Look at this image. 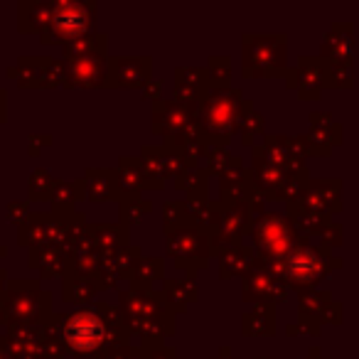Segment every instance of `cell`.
<instances>
[{"mask_svg": "<svg viewBox=\"0 0 359 359\" xmlns=\"http://www.w3.org/2000/svg\"><path fill=\"white\" fill-rule=\"evenodd\" d=\"M145 212H150V205L140 200V195L121 200V217H123V222H140V215H145Z\"/></svg>", "mask_w": 359, "mask_h": 359, "instance_id": "603a6c76", "label": "cell"}, {"mask_svg": "<svg viewBox=\"0 0 359 359\" xmlns=\"http://www.w3.org/2000/svg\"><path fill=\"white\" fill-rule=\"evenodd\" d=\"M150 69V57H114L109 60V86H148Z\"/></svg>", "mask_w": 359, "mask_h": 359, "instance_id": "30bf717a", "label": "cell"}, {"mask_svg": "<svg viewBox=\"0 0 359 359\" xmlns=\"http://www.w3.org/2000/svg\"><path fill=\"white\" fill-rule=\"evenodd\" d=\"M212 89V81L207 69H195V67H182L175 72V96L177 101L187 104H200Z\"/></svg>", "mask_w": 359, "mask_h": 359, "instance_id": "8fae6325", "label": "cell"}, {"mask_svg": "<svg viewBox=\"0 0 359 359\" xmlns=\"http://www.w3.org/2000/svg\"><path fill=\"white\" fill-rule=\"evenodd\" d=\"M153 130L168 135V140L185 138L197 140V104L187 101H155L153 104ZM180 140V143H185ZM200 143V140H197Z\"/></svg>", "mask_w": 359, "mask_h": 359, "instance_id": "8992f818", "label": "cell"}, {"mask_svg": "<svg viewBox=\"0 0 359 359\" xmlns=\"http://www.w3.org/2000/svg\"><path fill=\"white\" fill-rule=\"evenodd\" d=\"M6 295V271L0 269V298Z\"/></svg>", "mask_w": 359, "mask_h": 359, "instance_id": "f1b7e54d", "label": "cell"}, {"mask_svg": "<svg viewBox=\"0 0 359 359\" xmlns=\"http://www.w3.org/2000/svg\"><path fill=\"white\" fill-rule=\"evenodd\" d=\"M86 197V180L79 182H55L52 200H55L57 212H72V205Z\"/></svg>", "mask_w": 359, "mask_h": 359, "instance_id": "ffe728a7", "label": "cell"}, {"mask_svg": "<svg viewBox=\"0 0 359 359\" xmlns=\"http://www.w3.org/2000/svg\"><path fill=\"white\" fill-rule=\"evenodd\" d=\"M163 295H165V303H168V310L177 313V310H185L192 300H197V285L192 278L168 280Z\"/></svg>", "mask_w": 359, "mask_h": 359, "instance_id": "2e32d148", "label": "cell"}, {"mask_svg": "<svg viewBox=\"0 0 359 359\" xmlns=\"http://www.w3.org/2000/svg\"><path fill=\"white\" fill-rule=\"evenodd\" d=\"M52 8L55 3H22V20H20V30L22 32H37L45 30L47 22H50Z\"/></svg>", "mask_w": 359, "mask_h": 359, "instance_id": "d6986e66", "label": "cell"}, {"mask_svg": "<svg viewBox=\"0 0 359 359\" xmlns=\"http://www.w3.org/2000/svg\"><path fill=\"white\" fill-rule=\"evenodd\" d=\"M86 197H89L91 202L121 200L118 172L109 168L86 170Z\"/></svg>", "mask_w": 359, "mask_h": 359, "instance_id": "7c38bea8", "label": "cell"}, {"mask_svg": "<svg viewBox=\"0 0 359 359\" xmlns=\"http://www.w3.org/2000/svg\"><path fill=\"white\" fill-rule=\"evenodd\" d=\"M0 359H8V357H6V352H0Z\"/></svg>", "mask_w": 359, "mask_h": 359, "instance_id": "f546056e", "label": "cell"}, {"mask_svg": "<svg viewBox=\"0 0 359 359\" xmlns=\"http://www.w3.org/2000/svg\"><path fill=\"white\" fill-rule=\"evenodd\" d=\"M118 172V185H121V200L123 197H135L143 187H148V177L143 172V165L135 158H123L116 168Z\"/></svg>", "mask_w": 359, "mask_h": 359, "instance_id": "9a60e30c", "label": "cell"}, {"mask_svg": "<svg viewBox=\"0 0 359 359\" xmlns=\"http://www.w3.org/2000/svg\"><path fill=\"white\" fill-rule=\"evenodd\" d=\"M84 57H106V35H86L65 45V60H84Z\"/></svg>", "mask_w": 359, "mask_h": 359, "instance_id": "ac0fdd59", "label": "cell"}, {"mask_svg": "<svg viewBox=\"0 0 359 359\" xmlns=\"http://www.w3.org/2000/svg\"><path fill=\"white\" fill-rule=\"evenodd\" d=\"M96 6L94 3H55L47 27L40 32L42 45H55L60 42L62 47L74 40L86 37L94 30Z\"/></svg>", "mask_w": 359, "mask_h": 359, "instance_id": "277c9868", "label": "cell"}, {"mask_svg": "<svg viewBox=\"0 0 359 359\" xmlns=\"http://www.w3.org/2000/svg\"><path fill=\"white\" fill-rule=\"evenodd\" d=\"M57 334L60 342L72 357H89V354L101 352L109 347L114 349L111 342V330L101 310H76L57 323Z\"/></svg>", "mask_w": 359, "mask_h": 359, "instance_id": "6da1fadb", "label": "cell"}, {"mask_svg": "<svg viewBox=\"0 0 359 359\" xmlns=\"http://www.w3.org/2000/svg\"><path fill=\"white\" fill-rule=\"evenodd\" d=\"M130 278H133V288L150 290V285H153L155 280L163 278V259H148V256H140Z\"/></svg>", "mask_w": 359, "mask_h": 359, "instance_id": "44dd1931", "label": "cell"}, {"mask_svg": "<svg viewBox=\"0 0 359 359\" xmlns=\"http://www.w3.org/2000/svg\"><path fill=\"white\" fill-rule=\"evenodd\" d=\"M6 121V91L0 89V123Z\"/></svg>", "mask_w": 359, "mask_h": 359, "instance_id": "4316f807", "label": "cell"}, {"mask_svg": "<svg viewBox=\"0 0 359 359\" xmlns=\"http://www.w3.org/2000/svg\"><path fill=\"white\" fill-rule=\"evenodd\" d=\"M11 76L25 89L32 86H57L65 84V65L52 57H22L18 67H11Z\"/></svg>", "mask_w": 359, "mask_h": 359, "instance_id": "ba28073f", "label": "cell"}, {"mask_svg": "<svg viewBox=\"0 0 359 359\" xmlns=\"http://www.w3.org/2000/svg\"><path fill=\"white\" fill-rule=\"evenodd\" d=\"M121 315L128 323V330L143 337L145 344H160L163 334L172 330V310H163L155 303L153 293L133 288L121 298Z\"/></svg>", "mask_w": 359, "mask_h": 359, "instance_id": "3957f363", "label": "cell"}, {"mask_svg": "<svg viewBox=\"0 0 359 359\" xmlns=\"http://www.w3.org/2000/svg\"><path fill=\"white\" fill-rule=\"evenodd\" d=\"M6 313L13 325H37L50 320V293L37 288V280L13 283L3 295Z\"/></svg>", "mask_w": 359, "mask_h": 359, "instance_id": "5b68a950", "label": "cell"}, {"mask_svg": "<svg viewBox=\"0 0 359 359\" xmlns=\"http://www.w3.org/2000/svg\"><path fill=\"white\" fill-rule=\"evenodd\" d=\"M55 190V177H50L45 168H37L30 177V197L32 200H47Z\"/></svg>", "mask_w": 359, "mask_h": 359, "instance_id": "7402d4cb", "label": "cell"}, {"mask_svg": "<svg viewBox=\"0 0 359 359\" xmlns=\"http://www.w3.org/2000/svg\"><path fill=\"white\" fill-rule=\"evenodd\" d=\"M8 217H11V222L22 226L30 219V205H27V202H11V205H8Z\"/></svg>", "mask_w": 359, "mask_h": 359, "instance_id": "cb8c5ba5", "label": "cell"}, {"mask_svg": "<svg viewBox=\"0 0 359 359\" xmlns=\"http://www.w3.org/2000/svg\"><path fill=\"white\" fill-rule=\"evenodd\" d=\"M99 290H104L101 276H81V273H74V271H67L65 300H69V303H86V300L94 298Z\"/></svg>", "mask_w": 359, "mask_h": 359, "instance_id": "5bb4252c", "label": "cell"}, {"mask_svg": "<svg viewBox=\"0 0 359 359\" xmlns=\"http://www.w3.org/2000/svg\"><path fill=\"white\" fill-rule=\"evenodd\" d=\"M210 251H212L210 234L197 229L195 224L168 231V254L172 256L180 269H187V271L205 269L207 261H210Z\"/></svg>", "mask_w": 359, "mask_h": 359, "instance_id": "52a82bcc", "label": "cell"}, {"mask_svg": "<svg viewBox=\"0 0 359 359\" xmlns=\"http://www.w3.org/2000/svg\"><path fill=\"white\" fill-rule=\"evenodd\" d=\"M8 323V313H6V300L0 298V325Z\"/></svg>", "mask_w": 359, "mask_h": 359, "instance_id": "83f0119b", "label": "cell"}, {"mask_svg": "<svg viewBox=\"0 0 359 359\" xmlns=\"http://www.w3.org/2000/svg\"><path fill=\"white\" fill-rule=\"evenodd\" d=\"M32 251V269L40 271L45 278H50V276H57V273H65L67 266H69V259L72 256H67L65 249H60V246H37V249H30Z\"/></svg>", "mask_w": 359, "mask_h": 359, "instance_id": "4fadbf2b", "label": "cell"}, {"mask_svg": "<svg viewBox=\"0 0 359 359\" xmlns=\"http://www.w3.org/2000/svg\"><path fill=\"white\" fill-rule=\"evenodd\" d=\"M94 234V244L99 246L104 254H111V251L126 249V241H128V229L126 224H99L91 229Z\"/></svg>", "mask_w": 359, "mask_h": 359, "instance_id": "e0dca14e", "label": "cell"}, {"mask_svg": "<svg viewBox=\"0 0 359 359\" xmlns=\"http://www.w3.org/2000/svg\"><path fill=\"white\" fill-rule=\"evenodd\" d=\"M236 91L210 89L197 104V140L205 148H224L226 135L239 126Z\"/></svg>", "mask_w": 359, "mask_h": 359, "instance_id": "7a4b0ae2", "label": "cell"}, {"mask_svg": "<svg viewBox=\"0 0 359 359\" xmlns=\"http://www.w3.org/2000/svg\"><path fill=\"white\" fill-rule=\"evenodd\" d=\"M143 359H180L175 357V352H170V349H150V352H145Z\"/></svg>", "mask_w": 359, "mask_h": 359, "instance_id": "484cf974", "label": "cell"}, {"mask_svg": "<svg viewBox=\"0 0 359 359\" xmlns=\"http://www.w3.org/2000/svg\"><path fill=\"white\" fill-rule=\"evenodd\" d=\"M94 359H135V357H133V352H128L126 347H118V349H114V352H106Z\"/></svg>", "mask_w": 359, "mask_h": 359, "instance_id": "d4e9b609", "label": "cell"}, {"mask_svg": "<svg viewBox=\"0 0 359 359\" xmlns=\"http://www.w3.org/2000/svg\"><path fill=\"white\" fill-rule=\"evenodd\" d=\"M65 86H109V60L84 57L65 60Z\"/></svg>", "mask_w": 359, "mask_h": 359, "instance_id": "9c48e42d", "label": "cell"}]
</instances>
